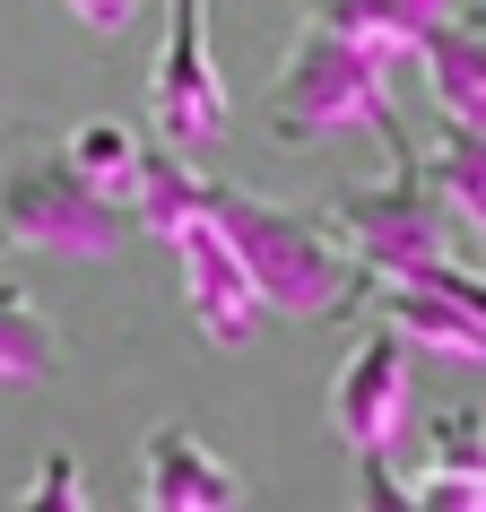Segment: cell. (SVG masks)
<instances>
[{"label": "cell", "instance_id": "obj_4", "mask_svg": "<svg viewBox=\"0 0 486 512\" xmlns=\"http://www.w3.org/2000/svg\"><path fill=\"white\" fill-rule=\"evenodd\" d=\"M322 217H330V235L356 252V270H365V278L434 270V261H452V235H460V209L443 200V183L426 174L417 139L391 148V174H382V183L339 191Z\"/></svg>", "mask_w": 486, "mask_h": 512}, {"label": "cell", "instance_id": "obj_14", "mask_svg": "<svg viewBox=\"0 0 486 512\" xmlns=\"http://www.w3.org/2000/svg\"><path fill=\"white\" fill-rule=\"evenodd\" d=\"M426 174L443 183V200L460 209V226H469V235H478V252H486V131L443 122V131H434V148H426Z\"/></svg>", "mask_w": 486, "mask_h": 512}, {"label": "cell", "instance_id": "obj_13", "mask_svg": "<svg viewBox=\"0 0 486 512\" xmlns=\"http://www.w3.org/2000/svg\"><path fill=\"white\" fill-rule=\"evenodd\" d=\"M313 27L330 35H356V44H374V53H417V35H426V0H296Z\"/></svg>", "mask_w": 486, "mask_h": 512}, {"label": "cell", "instance_id": "obj_12", "mask_svg": "<svg viewBox=\"0 0 486 512\" xmlns=\"http://www.w3.org/2000/svg\"><path fill=\"white\" fill-rule=\"evenodd\" d=\"M61 322L35 304V287L0 278V391H35V382L61 374Z\"/></svg>", "mask_w": 486, "mask_h": 512}, {"label": "cell", "instance_id": "obj_1", "mask_svg": "<svg viewBox=\"0 0 486 512\" xmlns=\"http://www.w3.org/2000/svg\"><path fill=\"white\" fill-rule=\"evenodd\" d=\"M200 209H209L217 226H226L235 261L252 270V287H261V304H270V313H287V322H330V313H365L374 278L356 270V252H348L339 235H330V217L287 209V200H261V191L217 183V174H200Z\"/></svg>", "mask_w": 486, "mask_h": 512}, {"label": "cell", "instance_id": "obj_5", "mask_svg": "<svg viewBox=\"0 0 486 512\" xmlns=\"http://www.w3.org/2000/svg\"><path fill=\"white\" fill-rule=\"evenodd\" d=\"M148 122H157V139L183 148V157H217L226 131H235L226 70H217V53H209L200 0H165V44H157V70H148Z\"/></svg>", "mask_w": 486, "mask_h": 512}, {"label": "cell", "instance_id": "obj_18", "mask_svg": "<svg viewBox=\"0 0 486 512\" xmlns=\"http://www.w3.org/2000/svg\"><path fill=\"white\" fill-rule=\"evenodd\" d=\"M426 9H443V0H426Z\"/></svg>", "mask_w": 486, "mask_h": 512}, {"label": "cell", "instance_id": "obj_8", "mask_svg": "<svg viewBox=\"0 0 486 512\" xmlns=\"http://www.w3.org/2000/svg\"><path fill=\"white\" fill-rule=\"evenodd\" d=\"M165 243L183 252V304H191V330L209 339V348H252L261 322H270V304L252 287V270L235 261V243L217 226L209 209H183L165 226Z\"/></svg>", "mask_w": 486, "mask_h": 512}, {"label": "cell", "instance_id": "obj_17", "mask_svg": "<svg viewBox=\"0 0 486 512\" xmlns=\"http://www.w3.org/2000/svg\"><path fill=\"white\" fill-rule=\"evenodd\" d=\"M61 9H70L79 27H96V35H122L139 18V0H61Z\"/></svg>", "mask_w": 486, "mask_h": 512}, {"label": "cell", "instance_id": "obj_9", "mask_svg": "<svg viewBox=\"0 0 486 512\" xmlns=\"http://www.w3.org/2000/svg\"><path fill=\"white\" fill-rule=\"evenodd\" d=\"M139 504H148V512H235L243 504V478L191 426L165 417V426L139 434Z\"/></svg>", "mask_w": 486, "mask_h": 512}, {"label": "cell", "instance_id": "obj_6", "mask_svg": "<svg viewBox=\"0 0 486 512\" xmlns=\"http://www.w3.org/2000/svg\"><path fill=\"white\" fill-rule=\"evenodd\" d=\"M365 304L408 348L452 356V365H486V270H469L460 252L434 261V270H408V278H374Z\"/></svg>", "mask_w": 486, "mask_h": 512}, {"label": "cell", "instance_id": "obj_3", "mask_svg": "<svg viewBox=\"0 0 486 512\" xmlns=\"http://www.w3.org/2000/svg\"><path fill=\"white\" fill-rule=\"evenodd\" d=\"M339 131H382L391 148L408 139L400 113H391V53L304 18V35L287 44V61H278V79H270V139L322 148Z\"/></svg>", "mask_w": 486, "mask_h": 512}, {"label": "cell", "instance_id": "obj_16", "mask_svg": "<svg viewBox=\"0 0 486 512\" xmlns=\"http://www.w3.org/2000/svg\"><path fill=\"white\" fill-rule=\"evenodd\" d=\"M18 504L27 512H87V469L70 460V443H53V452L35 460V478L18 486Z\"/></svg>", "mask_w": 486, "mask_h": 512}, {"label": "cell", "instance_id": "obj_7", "mask_svg": "<svg viewBox=\"0 0 486 512\" xmlns=\"http://www.w3.org/2000/svg\"><path fill=\"white\" fill-rule=\"evenodd\" d=\"M408 365H417V348L365 304V330H356V348L339 356V374H330V434H339L348 452H400V434H408Z\"/></svg>", "mask_w": 486, "mask_h": 512}, {"label": "cell", "instance_id": "obj_15", "mask_svg": "<svg viewBox=\"0 0 486 512\" xmlns=\"http://www.w3.org/2000/svg\"><path fill=\"white\" fill-rule=\"evenodd\" d=\"M61 139H70V165H79L105 200H122V191H131V174H139V131H131V122L96 113V122H79V131H61Z\"/></svg>", "mask_w": 486, "mask_h": 512}, {"label": "cell", "instance_id": "obj_2", "mask_svg": "<svg viewBox=\"0 0 486 512\" xmlns=\"http://www.w3.org/2000/svg\"><path fill=\"white\" fill-rule=\"evenodd\" d=\"M139 243V217L70 165L53 122L0 131V252H61V261H113Z\"/></svg>", "mask_w": 486, "mask_h": 512}, {"label": "cell", "instance_id": "obj_10", "mask_svg": "<svg viewBox=\"0 0 486 512\" xmlns=\"http://www.w3.org/2000/svg\"><path fill=\"white\" fill-rule=\"evenodd\" d=\"M417 61H426L434 113L486 131V0L478 9H452V0H443L426 18V35H417Z\"/></svg>", "mask_w": 486, "mask_h": 512}, {"label": "cell", "instance_id": "obj_11", "mask_svg": "<svg viewBox=\"0 0 486 512\" xmlns=\"http://www.w3.org/2000/svg\"><path fill=\"white\" fill-rule=\"evenodd\" d=\"M408 504H452V512L486 504V417L478 408H443L426 426V460L408 469Z\"/></svg>", "mask_w": 486, "mask_h": 512}]
</instances>
